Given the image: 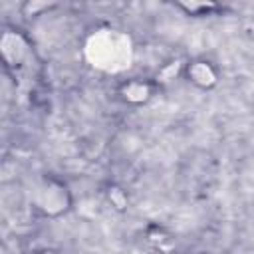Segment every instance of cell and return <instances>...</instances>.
Masks as SVG:
<instances>
[{
    "mask_svg": "<svg viewBox=\"0 0 254 254\" xmlns=\"http://www.w3.org/2000/svg\"><path fill=\"white\" fill-rule=\"evenodd\" d=\"M179 69H181V62H171L169 65H165V67L157 73V81H159V83H167V81L175 79V75L179 73Z\"/></svg>",
    "mask_w": 254,
    "mask_h": 254,
    "instance_id": "5b68a950",
    "label": "cell"
},
{
    "mask_svg": "<svg viewBox=\"0 0 254 254\" xmlns=\"http://www.w3.org/2000/svg\"><path fill=\"white\" fill-rule=\"evenodd\" d=\"M32 200H34L36 208H40L44 214H50V216H58V214L65 212L71 202L67 187L58 181H52V179H48L40 185V189L36 190Z\"/></svg>",
    "mask_w": 254,
    "mask_h": 254,
    "instance_id": "6da1fadb",
    "label": "cell"
},
{
    "mask_svg": "<svg viewBox=\"0 0 254 254\" xmlns=\"http://www.w3.org/2000/svg\"><path fill=\"white\" fill-rule=\"evenodd\" d=\"M42 254H54V252H42Z\"/></svg>",
    "mask_w": 254,
    "mask_h": 254,
    "instance_id": "52a82bcc",
    "label": "cell"
},
{
    "mask_svg": "<svg viewBox=\"0 0 254 254\" xmlns=\"http://www.w3.org/2000/svg\"><path fill=\"white\" fill-rule=\"evenodd\" d=\"M187 75H189V79L194 83V85H198V87H202V89H206V87H212L214 83H216V69L208 64V62H200V60H196V62H190L189 65H187Z\"/></svg>",
    "mask_w": 254,
    "mask_h": 254,
    "instance_id": "3957f363",
    "label": "cell"
},
{
    "mask_svg": "<svg viewBox=\"0 0 254 254\" xmlns=\"http://www.w3.org/2000/svg\"><path fill=\"white\" fill-rule=\"evenodd\" d=\"M107 196H109V200L113 202V206H115V208L123 210V208L127 206V194H125V190H121L119 187H109Z\"/></svg>",
    "mask_w": 254,
    "mask_h": 254,
    "instance_id": "8992f818",
    "label": "cell"
},
{
    "mask_svg": "<svg viewBox=\"0 0 254 254\" xmlns=\"http://www.w3.org/2000/svg\"><path fill=\"white\" fill-rule=\"evenodd\" d=\"M121 95L129 101V103H145L151 95H153V87L149 81H141V79H131L121 87Z\"/></svg>",
    "mask_w": 254,
    "mask_h": 254,
    "instance_id": "277c9868",
    "label": "cell"
},
{
    "mask_svg": "<svg viewBox=\"0 0 254 254\" xmlns=\"http://www.w3.org/2000/svg\"><path fill=\"white\" fill-rule=\"evenodd\" d=\"M2 54L8 67H22L30 56V48L20 34L6 32L2 36Z\"/></svg>",
    "mask_w": 254,
    "mask_h": 254,
    "instance_id": "7a4b0ae2",
    "label": "cell"
}]
</instances>
